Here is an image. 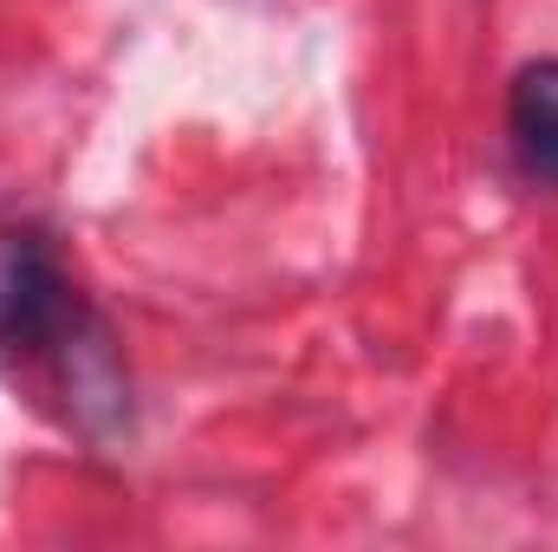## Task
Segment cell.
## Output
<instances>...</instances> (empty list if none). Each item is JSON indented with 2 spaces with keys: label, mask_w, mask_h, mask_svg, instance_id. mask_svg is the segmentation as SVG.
I'll return each mask as SVG.
<instances>
[{
  "label": "cell",
  "mask_w": 558,
  "mask_h": 552,
  "mask_svg": "<svg viewBox=\"0 0 558 552\" xmlns=\"http://www.w3.org/2000/svg\"><path fill=\"white\" fill-rule=\"evenodd\" d=\"M78 332V299L59 274L52 241L33 221L0 215V351L65 345Z\"/></svg>",
  "instance_id": "6da1fadb"
},
{
  "label": "cell",
  "mask_w": 558,
  "mask_h": 552,
  "mask_svg": "<svg viewBox=\"0 0 558 552\" xmlns=\"http://www.w3.org/2000/svg\"><path fill=\"white\" fill-rule=\"evenodd\" d=\"M507 137L526 182L558 189V59H533L507 98Z\"/></svg>",
  "instance_id": "7a4b0ae2"
}]
</instances>
